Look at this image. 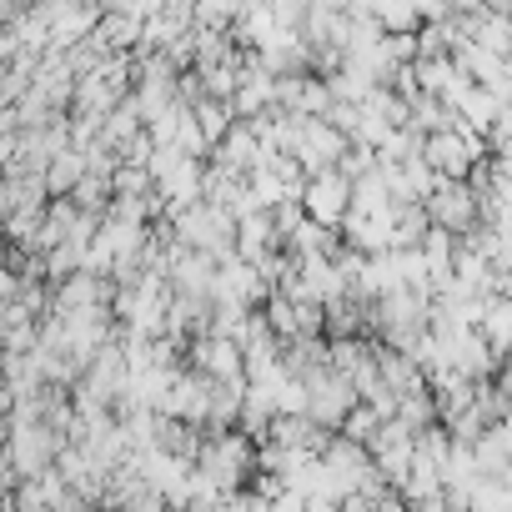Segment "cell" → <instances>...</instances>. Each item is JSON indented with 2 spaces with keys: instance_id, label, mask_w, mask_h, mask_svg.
<instances>
[{
  "instance_id": "cell-6",
  "label": "cell",
  "mask_w": 512,
  "mask_h": 512,
  "mask_svg": "<svg viewBox=\"0 0 512 512\" xmlns=\"http://www.w3.org/2000/svg\"><path fill=\"white\" fill-rule=\"evenodd\" d=\"M367 11H372L387 31H417V26H422V16H417L412 0H372Z\"/></svg>"
},
{
  "instance_id": "cell-3",
  "label": "cell",
  "mask_w": 512,
  "mask_h": 512,
  "mask_svg": "<svg viewBox=\"0 0 512 512\" xmlns=\"http://www.w3.org/2000/svg\"><path fill=\"white\" fill-rule=\"evenodd\" d=\"M422 151H427V161H432L442 176H467V171H472V161H477V156H472V146H467V136H462L457 126L432 131Z\"/></svg>"
},
{
  "instance_id": "cell-7",
  "label": "cell",
  "mask_w": 512,
  "mask_h": 512,
  "mask_svg": "<svg viewBox=\"0 0 512 512\" xmlns=\"http://www.w3.org/2000/svg\"><path fill=\"white\" fill-rule=\"evenodd\" d=\"M382 422H387V417H382V412H377V407L362 397V402H357V407L342 417V427H337V432H347V437H357V442H372V437L382 432Z\"/></svg>"
},
{
  "instance_id": "cell-8",
  "label": "cell",
  "mask_w": 512,
  "mask_h": 512,
  "mask_svg": "<svg viewBox=\"0 0 512 512\" xmlns=\"http://www.w3.org/2000/svg\"><path fill=\"white\" fill-rule=\"evenodd\" d=\"M412 6H417L422 21H447L452 16V0H412Z\"/></svg>"
},
{
  "instance_id": "cell-5",
  "label": "cell",
  "mask_w": 512,
  "mask_h": 512,
  "mask_svg": "<svg viewBox=\"0 0 512 512\" xmlns=\"http://www.w3.org/2000/svg\"><path fill=\"white\" fill-rule=\"evenodd\" d=\"M482 332H487V342H492L502 357H512V292H497V297H492V307H487V317H482Z\"/></svg>"
},
{
  "instance_id": "cell-2",
  "label": "cell",
  "mask_w": 512,
  "mask_h": 512,
  "mask_svg": "<svg viewBox=\"0 0 512 512\" xmlns=\"http://www.w3.org/2000/svg\"><path fill=\"white\" fill-rule=\"evenodd\" d=\"M352 186H357V181H352L342 166H327V171L307 176V186H302V206H307L317 221L342 226L347 211H352Z\"/></svg>"
},
{
  "instance_id": "cell-1",
  "label": "cell",
  "mask_w": 512,
  "mask_h": 512,
  "mask_svg": "<svg viewBox=\"0 0 512 512\" xmlns=\"http://www.w3.org/2000/svg\"><path fill=\"white\" fill-rule=\"evenodd\" d=\"M427 211H432L437 226H452L462 236V231H472L482 221V196H477V186L467 176H442V186L427 196Z\"/></svg>"
},
{
  "instance_id": "cell-4",
  "label": "cell",
  "mask_w": 512,
  "mask_h": 512,
  "mask_svg": "<svg viewBox=\"0 0 512 512\" xmlns=\"http://www.w3.org/2000/svg\"><path fill=\"white\" fill-rule=\"evenodd\" d=\"M427 231H432L427 201H397L392 206V246H422Z\"/></svg>"
},
{
  "instance_id": "cell-9",
  "label": "cell",
  "mask_w": 512,
  "mask_h": 512,
  "mask_svg": "<svg viewBox=\"0 0 512 512\" xmlns=\"http://www.w3.org/2000/svg\"><path fill=\"white\" fill-rule=\"evenodd\" d=\"M487 0H452V16H472V11H482Z\"/></svg>"
}]
</instances>
